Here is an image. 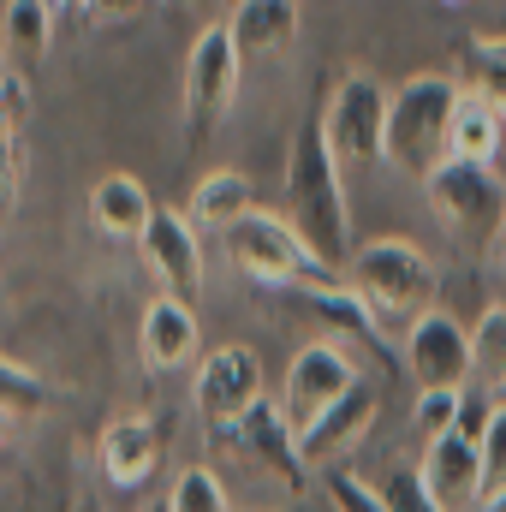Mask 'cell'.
I'll list each match as a JSON object with an SVG mask.
<instances>
[{
  "mask_svg": "<svg viewBox=\"0 0 506 512\" xmlns=\"http://www.w3.org/2000/svg\"><path fill=\"white\" fill-rule=\"evenodd\" d=\"M286 221L298 227V239L328 268L346 274V262H352V215H346L340 155H334L328 126H322V102L298 120L292 149H286Z\"/></svg>",
  "mask_w": 506,
  "mask_h": 512,
  "instance_id": "1",
  "label": "cell"
},
{
  "mask_svg": "<svg viewBox=\"0 0 506 512\" xmlns=\"http://www.w3.org/2000/svg\"><path fill=\"white\" fill-rule=\"evenodd\" d=\"M459 78L447 72H417L393 90L387 102V161L405 179H429L447 161V131L459 114Z\"/></svg>",
  "mask_w": 506,
  "mask_h": 512,
  "instance_id": "2",
  "label": "cell"
},
{
  "mask_svg": "<svg viewBox=\"0 0 506 512\" xmlns=\"http://www.w3.org/2000/svg\"><path fill=\"white\" fill-rule=\"evenodd\" d=\"M423 197L435 209V221L447 227V239L471 256H489L506 239V185L489 161H441L423 179Z\"/></svg>",
  "mask_w": 506,
  "mask_h": 512,
  "instance_id": "3",
  "label": "cell"
},
{
  "mask_svg": "<svg viewBox=\"0 0 506 512\" xmlns=\"http://www.w3.org/2000/svg\"><path fill=\"white\" fill-rule=\"evenodd\" d=\"M346 286L376 316H423V310H435L441 274L411 239H370L346 262Z\"/></svg>",
  "mask_w": 506,
  "mask_h": 512,
  "instance_id": "4",
  "label": "cell"
},
{
  "mask_svg": "<svg viewBox=\"0 0 506 512\" xmlns=\"http://www.w3.org/2000/svg\"><path fill=\"white\" fill-rule=\"evenodd\" d=\"M227 256L251 274L256 286L280 292V286H322V280H340V268H328L322 256L298 239V227L286 215H268V209H251L245 221H233L221 233Z\"/></svg>",
  "mask_w": 506,
  "mask_h": 512,
  "instance_id": "5",
  "label": "cell"
},
{
  "mask_svg": "<svg viewBox=\"0 0 506 512\" xmlns=\"http://www.w3.org/2000/svg\"><path fill=\"white\" fill-rule=\"evenodd\" d=\"M239 72H245V54H239L233 30L227 24H203V36L185 54V78H179V120H185V143L191 149H203L209 131L227 120V108L239 96Z\"/></svg>",
  "mask_w": 506,
  "mask_h": 512,
  "instance_id": "6",
  "label": "cell"
},
{
  "mask_svg": "<svg viewBox=\"0 0 506 512\" xmlns=\"http://www.w3.org/2000/svg\"><path fill=\"white\" fill-rule=\"evenodd\" d=\"M274 298H280L298 322L322 328V340L358 346V352H370V358H376L381 376H399V358H393V352H387V340H381L376 310L346 286V274H340V280H322V286H280Z\"/></svg>",
  "mask_w": 506,
  "mask_h": 512,
  "instance_id": "7",
  "label": "cell"
},
{
  "mask_svg": "<svg viewBox=\"0 0 506 512\" xmlns=\"http://www.w3.org/2000/svg\"><path fill=\"white\" fill-rule=\"evenodd\" d=\"M191 399H197V417H203L209 441L227 447V435L262 405V358H256L251 346H215L197 364Z\"/></svg>",
  "mask_w": 506,
  "mask_h": 512,
  "instance_id": "8",
  "label": "cell"
},
{
  "mask_svg": "<svg viewBox=\"0 0 506 512\" xmlns=\"http://www.w3.org/2000/svg\"><path fill=\"white\" fill-rule=\"evenodd\" d=\"M387 102L393 90H381L370 72H346L334 84V96L322 102V126L340 161H387Z\"/></svg>",
  "mask_w": 506,
  "mask_h": 512,
  "instance_id": "9",
  "label": "cell"
},
{
  "mask_svg": "<svg viewBox=\"0 0 506 512\" xmlns=\"http://www.w3.org/2000/svg\"><path fill=\"white\" fill-rule=\"evenodd\" d=\"M364 382V370L352 364V352L340 340H310L292 364H286V382H280V417L304 435L340 393Z\"/></svg>",
  "mask_w": 506,
  "mask_h": 512,
  "instance_id": "10",
  "label": "cell"
},
{
  "mask_svg": "<svg viewBox=\"0 0 506 512\" xmlns=\"http://www.w3.org/2000/svg\"><path fill=\"white\" fill-rule=\"evenodd\" d=\"M137 245H143V262H149V274L161 280L167 298H179V304L203 298V245H197V221L191 215L155 209V221H149V233Z\"/></svg>",
  "mask_w": 506,
  "mask_h": 512,
  "instance_id": "11",
  "label": "cell"
},
{
  "mask_svg": "<svg viewBox=\"0 0 506 512\" xmlns=\"http://www.w3.org/2000/svg\"><path fill=\"white\" fill-rule=\"evenodd\" d=\"M405 376L423 387H465L471 376V334L447 316V310H423L411 316V334H405Z\"/></svg>",
  "mask_w": 506,
  "mask_h": 512,
  "instance_id": "12",
  "label": "cell"
},
{
  "mask_svg": "<svg viewBox=\"0 0 506 512\" xmlns=\"http://www.w3.org/2000/svg\"><path fill=\"white\" fill-rule=\"evenodd\" d=\"M417 471H423L429 495L447 512H477L483 495H489V483H483V441H471L459 429H447L441 441H429V453H423Z\"/></svg>",
  "mask_w": 506,
  "mask_h": 512,
  "instance_id": "13",
  "label": "cell"
},
{
  "mask_svg": "<svg viewBox=\"0 0 506 512\" xmlns=\"http://www.w3.org/2000/svg\"><path fill=\"white\" fill-rule=\"evenodd\" d=\"M227 447H239L251 465H262L286 495H298L304 477H310V465H304V453H298V429H292V423L280 417V405H268V399L227 435Z\"/></svg>",
  "mask_w": 506,
  "mask_h": 512,
  "instance_id": "14",
  "label": "cell"
},
{
  "mask_svg": "<svg viewBox=\"0 0 506 512\" xmlns=\"http://www.w3.org/2000/svg\"><path fill=\"white\" fill-rule=\"evenodd\" d=\"M137 352H143V364H149L155 376H173V370L203 364V328H197L191 304H179V298L161 292V298L143 310V322H137Z\"/></svg>",
  "mask_w": 506,
  "mask_h": 512,
  "instance_id": "15",
  "label": "cell"
},
{
  "mask_svg": "<svg viewBox=\"0 0 506 512\" xmlns=\"http://www.w3.org/2000/svg\"><path fill=\"white\" fill-rule=\"evenodd\" d=\"M376 411H381V393L370 387V376H364L352 393H340V399H334V405L304 429V435H298L304 465H310V471H316V465H334V459H340V453L370 429V423H376Z\"/></svg>",
  "mask_w": 506,
  "mask_h": 512,
  "instance_id": "16",
  "label": "cell"
},
{
  "mask_svg": "<svg viewBox=\"0 0 506 512\" xmlns=\"http://www.w3.org/2000/svg\"><path fill=\"white\" fill-rule=\"evenodd\" d=\"M96 459H102L108 489L131 495V489H143V483L155 477V465H161V435H155L149 417H114V423L102 429Z\"/></svg>",
  "mask_w": 506,
  "mask_h": 512,
  "instance_id": "17",
  "label": "cell"
},
{
  "mask_svg": "<svg viewBox=\"0 0 506 512\" xmlns=\"http://www.w3.org/2000/svg\"><path fill=\"white\" fill-rule=\"evenodd\" d=\"M227 30L245 60H280L298 42V0H239L227 12Z\"/></svg>",
  "mask_w": 506,
  "mask_h": 512,
  "instance_id": "18",
  "label": "cell"
},
{
  "mask_svg": "<svg viewBox=\"0 0 506 512\" xmlns=\"http://www.w3.org/2000/svg\"><path fill=\"white\" fill-rule=\"evenodd\" d=\"M90 221L108 233V239H143L149 233V221H155V197L143 191V179H131V173H108V179H96V191H90Z\"/></svg>",
  "mask_w": 506,
  "mask_h": 512,
  "instance_id": "19",
  "label": "cell"
},
{
  "mask_svg": "<svg viewBox=\"0 0 506 512\" xmlns=\"http://www.w3.org/2000/svg\"><path fill=\"white\" fill-rule=\"evenodd\" d=\"M54 0H6V12H0V54H6V66L12 72H36L42 60H48V42H54Z\"/></svg>",
  "mask_w": 506,
  "mask_h": 512,
  "instance_id": "20",
  "label": "cell"
},
{
  "mask_svg": "<svg viewBox=\"0 0 506 512\" xmlns=\"http://www.w3.org/2000/svg\"><path fill=\"white\" fill-rule=\"evenodd\" d=\"M453 78H459L465 96H477L495 114H506V30L453 42Z\"/></svg>",
  "mask_w": 506,
  "mask_h": 512,
  "instance_id": "21",
  "label": "cell"
},
{
  "mask_svg": "<svg viewBox=\"0 0 506 512\" xmlns=\"http://www.w3.org/2000/svg\"><path fill=\"white\" fill-rule=\"evenodd\" d=\"M24 126H30V78L6 72L0 84V221L18 203V173H24Z\"/></svg>",
  "mask_w": 506,
  "mask_h": 512,
  "instance_id": "22",
  "label": "cell"
},
{
  "mask_svg": "<svg viewBox=\"0 0 506 512\" xmlns=\"http://www.w3.org/2000/svg\"><path fill=\"white\" fill-rule=\"evenodd\" d=\"M256 209V191L245 173H233V167H215V173H203L197 179V191H191V221L197 227H209V233H227L233 221H245Z\"/></svg>",
  "mask_w": 506,
  "mask_h": 512,
  "instance_id": "23",
  "label": "cell"
},
{
  "mask_svg": "<svg viewBox=\"0 0 506 512\" xmlns=\"http://www.w3.org/2000/svg\"><path fill=\"white\" fill-rule=\"evenodd\" d=\"M501 120L489 102H477V96H459V114H453V131H447V155L453 161H495V149H501Z\"/></svg>",
  "mask_w": 506,
  "mask_h": 512,
  "instance_id": "24",
  "label": "cell"
},
{
  "mask_svg": "<svg viewBox=\"0 0 506 512\" xmlns=\"http://www.w3.org/2000/svg\"><path fill=\"white\" fill-rule=\"evenodd\" d=\"M471 382L483 393H506V304H489L471 328Z\"/></svg>",
  "mask_w": 506,
  "mask_h": 512,
  "instance_id": "25",
  "label": "cell"
},
{
  "mask_svg": "<svg viewBox=\"0 0 506 512\" xmlns=\"http://www.w3.org/2000/svg\"><path fill=\"white\" fill-rule=\"evenodd\" d=\"M42 405H48V382L30 364H18V358L0 352V411L6 417H36Z\"/></svg>",
  "mask_w": 506,
  "mask_h": 512,
  "instance_id": "26",
  "label": "cell"
},
{
  "mask_svg": "<svg viewBox=\"0 0 506 512\" xmlns=\"http://www.w3.org/2000/svg\"><path fill=\"white\" fill-rule=\"evenodd\" d=\"M167 501H173V512H233V507H227V489H221V477H215L209 465H185V471L173 477Z\"/></svg>",
  "mask_w": 506,
  "mask_h": 512,
  "instance_id": "27",
  "label": "cell"
},
{
  "mask_svg": "<svg viewBox=\"0 0 506 512\" xmlns=\"http://www.w3.org/2000/svg\"><path fill=\"white\" fill-rule=\"evenodd\" d=\"M459 405H465V387H423V393H417V405H411V429L423 435V447L441 441V435L459 423Z\"/></svg>",
  "mask_w": 506,
  "mask_h": 512,
  "instance_id": "28",
  "label": "cell"
},
{
  "mask_svg": "<svg viewBox=\"0 0 506 512\" xmlns=\"http://www.w3.org/2000/svg\"><path fill=\"white\" fill-rule=\"evenodd\" d=\"M322 489H328L334 512H393L387 507V495L370 489V483H364L358 471H346V465H328V471H322Z\"/></svg>",
  "mask_w": 506,
  "mask_h": 512,
  "instance_id": "29",
  "label": "cell"
},
{
  "mask_svg": "<svg viewBox=\"0 0 506 512\" xmlns=\"http://www.w3.org/2000/svg\"><path fill=\"white\" fill-rule=\"evenodd\" d=\"M381 495H387V507H393V512H447L435 495H429L423 471H411V465H393V471H387V483H381Z\"/></svg>",
  "mask_w": 506,
  "mask_h": 512,
  "instance_id": "30",
  "label": "cell"
},
{
  "mask_svg": "<svg viewBox=\"0 0 506 512\" xmlns=\"http://www.w3.org/2000/svg\"><path fill=\"white\" fill-rule=\"evenodd\" d=\"M149 12V0H84L78 6V24L90 30H120V24H137Z\"/></svg>",
  "mask_w": 506,
  "mask_h": 512,
  "instance_id": "31",
  "label": "cell"
},
{
  "mask_svg": "<svg viewBox=\"0 0 506 512\" xmlns=\"http://www.w3.org/2000/svg\"><path fill=\"white\" fill-rule=\"evenodd\" d=\"M483 483H489V495L506 489V405H495V423H489V435H483ZM489 495H483V501H489Z\"/></svg>",
  "mask_w": 506,
  "mask_h": 512,
  "instance_id": "32",
  "label": "cell"
},
{
  "mask_svg": "<svg viewBox=\"0 0 506 512\" xmlns=\"http://www.w3.org/2000/svg\"><path fill=\"white\" fill-rule=\"evenodd\" d=\"M173 6H179V12H203V18H209V12H215L221 0H173Z\"/></svg>",
  "mask_w": 506,
  "mask_h": 512,
  "instance_id": "33",
  "label": "cell"
},
{
  "mask_svg": "<svg viewBox=\"0 0 506 512\" xmlns=\"http://www.w3.org/2000/svg\"><path fill=\"white\" fill-rule=\"evenodd\" d=\"M477 512H506V489H501V495H489V501H483Z\"/></svg>",
  "mask_w": 506,
  "mask_h": 512,
  "instance_id": "34",
  "label": "cell"
},
{
  "mask_svg": "<svg viewBox=\"0 0 506 512\" xmlns=\"http://www.w3.org/2000/svg\"><path fill=\"white\" fill-rule=\"evenodd\" d=\"M143 512H173V501H167V495H161V501H149V507Z\"/></svg>",
  "mask_w": 506,
  "mask_h": 512,
  "instance_id": "35",
  "label": "cell"
},
{
  "mask_svg": "<svg viewBox=\"0 0 506 512\" xmlns=\"http://www.w3.org/2000/svg\"><path fill=\"white\" fill-rule=\"evenodd\" d=\"M78 6H84V0H54V12H78Z\"/></svg>",
  "mask_w": 506,
  "mask_h": 512,
  "instance_id": "36",
  "label": "cell"
},
{
  "mask_svg": "<svg viewBox=\"0 0 506 512\" xmlns=\"http://www.w3.org/2000/svg\"><path fill=\"white\" fill-rule=\"evenodd\" d=\"M72 512H102V507H96V501H78V507H72Z\"/></svg>",
  "mask_w": 506,
  "mask_h": 512,
  "instance_id": "37",
  "label": "cell"
},
{
  "mask_svg": "<svg viewBox=\"0 0 506 512\" xmlns=\"http://www.w3.org/2000/svg\"><path fill=\"white\" fill-rule=\"evenodd\" d=\"M435 6H447V12H459V6H465V0H435Z\"/></svg>",
  "mask_w": 506,
  "mask_h": 512,
  "instance_id": "38",
  "label": "cell"
},
{
  "mask_svg": "<svg viewBox=\"0 0 506 512\" xmlns=\"http://www.w3.org/2000/svg\"><path fill=\"white\" fill-rule=\"evenodd\" d=\"M6 423H12V417H6V411H0V441H6Z\"/></svg>",
  "mask_w": 506,
  "mask_h": 512,
  "instance_id": "39",
  "label": "cell"
},
{
  "mask_svg": "<svg viewBox=\"0 0 506 512\" xmlns=\"http://www.w3.org/2000/svg\"><path fill=\"white\" fill-rule=\"evenodd\" d=\"M6 72H12V66H6V54H0V84H6Z\"/></svg>",
  "mask_w": 506,
  "mask_h": 512,
  "instance_id": "40",
  "label": "cell"
},
{
  "mask_svg": "<svg viewBox=\"0 0 506 512\" xmlns=\"http://www.w3.org/2000/svg\"><path fill=\"white\" fill-rule=\"evenodd\" d=\"M501 256H506V239H501Z\"/></svg>",
  "mask_w": 506,
  "mask_h": 512,
  "instance_id": "41",
  "label": "cell"
}]
</instances>
